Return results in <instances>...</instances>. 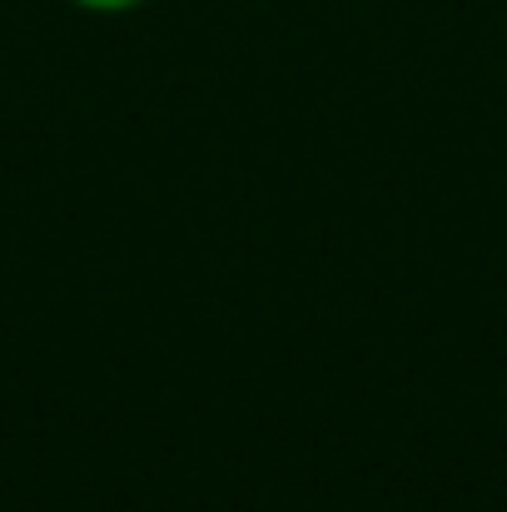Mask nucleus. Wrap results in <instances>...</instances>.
Masks as SVG:
<instances>
[{
    "label": "nucleus",
    "mask_w": 507,
    "mask_h": 512,
    "mask_svg": "<svg viewBox=\"0 0 507 512\" xmlns=\"http://www.w3.org/2000/svg\"><path fill=\"white\" fill-rule=\"evenodd\" d=\"M75 10H90V15H125V10H140L150 0H70Z\"/></svg>",
    "instance_id": "1"
}]
</instances>
